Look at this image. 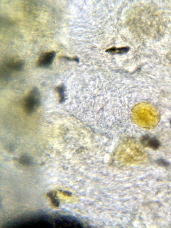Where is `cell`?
I'll list each match as a JSON object with an SVG mask.
<instances>
[{
	"label": "cell",
	"mask_w": 171,
	"mask_h": 228,
	"mask_svg": "<svg viewBox=\"0 0 171 228\" xmlns=\"http://www.w3.org/2000/svg\"><path fill=\"white\" fill-rule=\"evenodd\" d=\"M41 95L38 89L33 88L24 99V107L25 111L31 114L35 111L40 105Z\"/></svg>",
	"instance_id": "cell-1"
},
{
	"label": "cell",
	"mask_w": 171,
	"mask_h": 228,
	"mask_svg": "<svg viewBox=\"0 0 171 228\" xmlns=\"http://www.w3.org/2000/svg\"><path fill=\"white\" fill-rule=\"evenodd\" d=\"M56 55L54 51L46 52L41 55L37 61V65L41 68H47L53 63Z\"/></svg>",
	"instance_id": "cell-2"
},
{
	"label": "cell",
	"mask_w": 171,
	"mask_h": 228,
	"mask_svg": "<svg viewBox=\"0 0 171 228\" xmlns=\"http://www.w3.org/2000/svg\"><path fill=\"white\" fill-rule=\"evenodd\" d=\"M140 142L143 147H149L153 150L158 149L160 146V142L157 138L147 135L141 137Z\"/></svg>",
	"instance_id": "cell-3"
},
{
	"label": "cell",
	"mask_w": 171,
	"mask_h": 228,
	"mask_svg": "<svg viewBox=\"0 0 171 228\" xmlns=\"http://www.w3.org/2000/svg\"><path fill=\"white\" fill-rule=\"evenodd\" d=\"M24 65L23 61L21 60H12L9 61L6 65L9 70L19 71L22 70Z\"/></svg>",
	"instance_id": "cell-4"
},
{
	"label": "cell",
	"mask_w": 171,
	"mask_h": 228,
	"mask_svg": "<svg viewBox=\"0 0 171 228\" xmlns=\"http://www.w3.org/2000/svg\"><path fill=\"white\" fill-rule=\"evenodd\" d=\"M129 47H123L121 48H111L107 49L106 52L112 54H123L126 53L129 51Z\"/></svg>",
	"instance_id": "cell-5"
},
{
	"label": "cell",
	"mask_w": 171,
	"mask_h": 228,
	"mask_svg": "<svg viewBox=\"0 0 171 228\" xmlns=\"http://www.w3.org/2000/svg\"><path fill=\"white\" fill-rule=\"evenodd\" d=\"M47 196L50 198L51 203L55 207H58L60 203L56 196V193L55 191H52L47 194Z\"/></svg>",
	"instance_id": "cell-6"
},
{
	"label": "cell",
	"mask_w": 171,
	"mask_h": 228,
	"mask_svg": "<svg viewBox=\"0 0 171 228\" xmlns=\"http://www.w3.org/2000/svg\"><path fill=\"white\" fill-rule=\"evenodd\" d=\"M56 90L58 92L59 95V97L60 98V102H63L65 100V87L64 85H61L59 86V87H56Z\"/></svg>",
	"instance_id": "cell-7"
},
{
	"label": "cell",
	"mask_w": 171,
	"mask_h": 228,
	"mask_svg": "<svg viewBox=\"0 0 171 228\" xmlns=\"http://www.w3.org/2000/svg\"><path fill=\"white\" fill-rule=\"evenodd\" d=\"M156 163L159 166L161 167H168L170 166V164L166 160L160 159L156 161Z\"/></svg>",
	"instance_id": "cell-8"
},
{
	"label": "cell",
	"mask_w": 171,
	"mask_h": 228,
	"mask_svg": "<svg viewBox=\"0 0 171 228\" xmlns=\"http://www.w3.org/2000/svg\"><path fill=\"white\" fill-rule=\"evenodd\" d=\"M62 59H64L69 60H74L76 61H77L78 60V59L77 58H71L67 57H64H64H62Z\"/></svg>",
	"instance_id": "cell-9"
},
{
	"label": "cell",
	"mask_w": 171,
	"mask_h": 228,
	"mask_svg": "<svg viewBox=\"0 0 171 228\" xmlns=\"http://www.w3.org/2000/svg\"><path fill=\"white\" fill-rule=\"evenodd\" d=\"M63 194L64 195L66 196H70L71 195V194L70 193L67 191H63Z\"/></svg>",
	"instance_id": "cell-10"
},
{
	"label": "cell",
	"mask_w": 171,
	"mask_h": 228,
	"mask_svg": "<svg viewBox=\"0 0 171 228\" xmlns=\"http://www.w3.org/2000/svg\"><path fill=\"white\" fill-rule=\"evenodd\" d=\"M170 124H171V121L170 122Z\"/></svg>",
	"instance_id": "cell-11"
}]
</instances>
